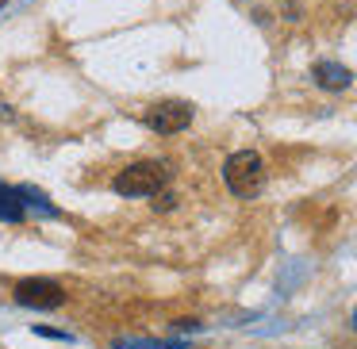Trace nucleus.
I'll list each match as a JSON object with an SVG mask.
<instances>
[{
	"label": "nucleus",
	"mask_w": 357,
	"mask_h": 349,
	"mask_svg": "<svg viewBox=\"0 0 357 349\" xmlns=\"http://www.w3.org/2000/svg\"><path fill=\"white\" fill-rule=\"evenodd\" d=\"M146 123H150V131H158V134H181L192 123V108L181 104V100H165V104H158V108H150Z\"/></svg>",
	"instance_id": "obj_4"
},
{
	"label": "nucleus",
	"mask_w": 357,
	"mask_h": 349,
	"mask_svg": "<svg viewBox=\"0 0 357 349\" xmlns=\"http://www.w3.org/2000/svg\"><path fill=\"white\" fill-rule=\"evenodd\" d=\"M16 300L24 303V307L50 311V307H58V303L66 300V292H62V284H54V280L31 277V280H20V284H16Z\"/></svg>",
	"instance_id": "obj_3"
},
{
	"label": "nucleus",
	"mask_w": 357,
	"mask_h": 349,
	"mask_svg": "<svg viewBox=\"0 0 357 349\" xmlns=\"http://www.w3.org/2000/svg\"><path fill=\"white\" fill-rule=\"evenodd\" d=\"M24 219V192L0 185V223H20Z\"/></svg>",
	"instance_id": "obj_5"
},
{
	"label": "nucleus",
	"mask_w": 357,
	"mask_h": 349,
	"mask_svg": "<svg viewBox=\"0 0 357 349\" xmlns=\"http://www.w3.org/2000/svg\"><path fill=\"white\" fill-rule=\"evenodd\" d=\"M354 330H357V307H354Z\"/></svg>",
	"instance_id": "obj_7"
},
{
	"label": "nucleus",
	"mask_w": 357,
	"mask_h": 349,
	"mask_svg": "<svg viewBox=\"0 0 357 349\" xmlns=\"http://www.w3.org/2000/svg\"><path fill=\"white\" fill-rule=\"evenodd\" d=\"M165 165H158V162H135V165H127V169H119V177H116V192L119 196H154L158 188L165 185Z\"/></svg>",
	"instance_id": "obj_2"
},
{
	"label": "nucleus",
	"mask_w": 357,
	"mask_h": 349,
	"mask_svg": "<svg viewBox=\"0 0 357 349\" xmlns=\"http://www.w3.org/2000/svg\"><path fill=\"white\" fill-rule=\"evenodd\" d=\"M223 177H227V188H231L234 196H257L265 185V165L254 150H238V154L227 157Z\"/></svg>",
	"instance_id": "obj_1"
},
{
	"label": "nucleus",
	"mask_w": 357,
	"mask_h": 349,
	"mask_svg": "<svg viewBox=\"0 0 357 349\" xmlns=\"http://www.w3.org/2000/svg\"><path fill=\"white\" fill-rule=\"evenodd\" d=\"M315 81L323 88H346L349 85V70L338 65V62H319L315 65Z\"/></svg>",
	"instance_id": "obj_6"
}]
</instances>
